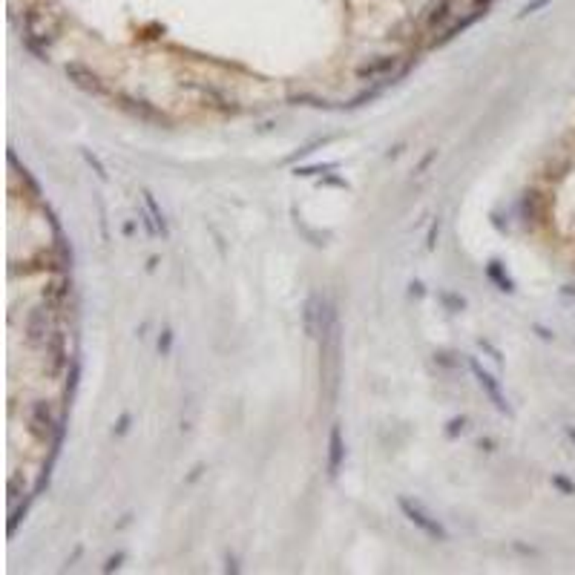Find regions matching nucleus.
<instances>
[{
  "label": "nucleus",
  "mask_w": 575,
  "mask_h": 575,
  "mask_svg": "<svg viewBox=\"0 0 575 575\" xmlns=\"http://www.w3.org/2000/svg\"><path fill=\"white\" fill-rule=\"evenodd\" d=\"M61 24L52 21V15L44 9H26L24 12V46L37 57V61H49V46L55 44Z\"/></svg>",
  "instance_id": "obj_1"
},
{
  "label": "nucleus",
  "mask_w": 575,
  "mask_h": 575,
  "mask_svg": "<svg viewBox=\"0 0 575 575\" xmlns=\"http://www.w3.org/2000/svg\"><path fill=\"white\" fill-rule=\"evenodd\" d=\"M26 420H29L32 432L41 437V440H49L55 449L61 446V440H64V420L55 414V409L49 406V402H32V406L26 409Z\"/></svg>",
  "instance_id": "obj_2"
},
{
  "label": "nucleus",
  "mask_w": 575,
  "mask_h": 575,
  "mask_svg": "<svg viewBox=\"0 0 575 575\" xmlns=\"http://www.w3.org/2000/svg\"><path fill=\"white\" fill-rule=\"evenodd\" d=\"M400 509H402V515L409 518V521L423 532V535H429V538H434V541H449V532L443 529V524L437 521V518H432L423 506H420L417 501H409V497H400Z\"/></svg>",
  "instance_id": "obj_3"
},
{
  "label": "nucleus",
  "mask_w": 575,
  "mask_h": 575,
  "mask_svg": "<svg viewBox=\"0 0 575 575\" xmlns=\"http://www.w3.org/2000/svg\"><path fill=\"white\" fill-rule=\"evenodd\" d=\"M115 98L121 101V107L130 112V115H136L139 121H144V124H159V127H170V118L161 112V109H156L152 104H147L144 98H136V95H127V92H118Z\"/></svg>",
  "instance_id": "obj_4"
},
{
  "label": "nucleus",
  "mask_w": 575,
  "mask_h": 575,
  "mask_svg": "<svg viewBox=\"0 0 575 575\" xmlns=\"http://www.w3.org/2000/svg\"><path fill=\"white\" fill-rule=\"evenodd\" d=\"M64 72H67V78L78 87V89H84V92H89V95H107V87H104V81H101V75L98 72H92L87 64H78V61H69L67 67H64Z\"/></svg>",
  "instance_id": "obj_5"
},
{
  "label": "nucleus",
  "mask_w": 575,
  "mask_h": 575,
  "mask_svg": "<svg viewBox=\"0 0 575 575\" xmlns=\"http://www.w3.org/2000/svg\"><path fill=\"white\" fill-rule=\"evenodd\" d=\"M472 374L477 377V386H481V389L489 394L492 406H495L497 412H501V414H512V406L506 402V397H504L501 386H497V380H495L489 371H484V369H481V362H477V360H472Z\"/></svg>",
  "instance_id": "obj_6"
},
{
  "label": "nucleus",
  "mask_w": 575,
  "mask_h": 575,
  "mask_svg": "<svg viewBox=\"0 0 575 575\" xmlns=\"http://www.w3.org/2000/svg\"><path fill=\"white\" fill-rule=\"evenodd\" d=\"M397 61H400V57H394V55H377V57H371V61H366V64H360V67H357V78H360V81L386 78V75L397 67Z\"/></svg>",
  "instance_id": "obj_7"
},
{
  "label": "nucleus",
  "mask_w": 575,
  "mask_h": 575,
  "mask_svg": "<svg viewBox=\"0 0 575 575\" xmlns=\"http://www.w3.org/2000/svg\"><path fill=\"white\" fill-rule=\"evenodd\" d=\"M342 460H345V440H342L339 423H334L331 426V434H328V477H337L339 475Z\"/></svg>",
  "instance_id": "obj_8"
},
{
  "label": "nucleus",
  "mask_w": 575,
  "mask_h": 575,
  "mask_svg": "<svg viewBox=\"0 0 575 575\" xmlns=\"http://www.w3.org/2000/svg\"><path fill=\"white\" fill-rule=\"evenodd\" d=\"M69 294H72V282H69V276H61L57 282H52L49 288H44V302H46V308H52V311L64 308V302L69 299Z\"/></svg>",
  "instance_id": "obj_9"
},
{
  "label": "nucleus",
  "mask_w": 575,
  "mask_h": 575,
  "mask_svg": "<svg viewBox=\"0 0 575 575\" xmlns=\"http://www.w3.org/2000/svg\"><path fill=\"white\" fill-rule=\"evenodd\" d=\"M449 15H452V0H432L426 15H423V26L429 32H434L437 26H443L449 21Z\"/></svg>",
  "instance_id": "obj_10"
},
{
  "label": "nucleus",
  "mask_w": 575,
  "mask_h": 575,
  "mask_svg": "<svg viewBox=\"0 0 575 575\" xmlns=\"http://www.w3.org/2000/svg\"><path fill=\"white\" fill-rule=\"evenodd\" d=\"M481 15H486V6H481V3H477V6H475V9L469 12V15H466V17H460V21H457V24H452V26H449V29H446L443 35H440V37H437V41H434V44L440 46V44H446V41H452V37H457V35H460V32H463V29H469V26H472V24H475V21H477V17H481Z\"/></svg>",
  "instance_id": "obj_11"
},
{
  "label": "nucleus",
  "mask_w": 575,
  "mask_h": 575,
  "mask_svg": "<svg viewBox=\"0 0 575 575\" xmlns=\"http://www.w3.org/2000/svg\"><path fill=\"white\" fill-rule=\"evenodd\" d=\"M486 276L497 285V291H504V294H512L515 291V282L506 276V271H504V265L497 262V259H492L489 265H486Z\"/></svg>",
  "instance_id": "obj_12"
},
{
  "label": "nucleus",
  "mask_w": 575,
  "mask_h": 575,
  "mask_svg": "<svg viewBox=\"0 0 575 575\" xmlns=\"http://www.w3.org/2000/svg\"><path fill=\"white\" fill-rule=\"evenodd\" d=\"M141 199H144V207L150 210V216H152V222H156V227H159V233H161V236H170V230H167V219H164V210L159 207L156 196H152V193H150V190H144V193H141Z\"/></svg>",
  "instance_id": "obj_13"
},
{
  "label": "nucleus",
  "mask_w": 575,
  "mask_h": 575,
  "mask_svg": "<svg viewBox=\"0 0 575 575\" xmlns=\"http://www.w3.org/2000/svg\"><path fill=\"white\" fill-rule=\"evenodd\" d=\"M538 202H541V193H538V190H529V193L524 196V216H527V222L538 216Z\"/></svg>",
  "instance_id": "obj_14"
},
{
  "label": "nucleus",
  "mask_w": 575,
  "mask_h": 575,
  "mask_svg": "<svg viewBox=\"0 0 575 575\" xmlns=\"http://www.w3.org/2000/svg\"><path fill=\"white\" fill-rule=\"evenodd\" d=\"M337 167H339L337 161H328V164H311V167H297L294 172H297V176H319V172H322V176H325V172H331V170H337Z\"/></svg>",
  "instance_id": "obj_15"
},
{
  "label": "nucleus",
  "mask_w": 575,
  "mask_h": 575,
  "mask_svg": "<svg viewBox=\"0 0 575 575\" xmlns=\"http://www.w3.org/2000/svg\"><path fill=\"white\" fill-rule=\"evenodd\" d=\"M84 161H87V164L95 170V176H98L101 182H107V179H109V172H107V167L101 164V159H98V156H92L89 150H84Z\"/></svg>",
  "instance_id": "obj_16"
},
{
  "label": "nucleus",
  "mask_w": 575,
  "mask_h": 575,
  "mask_svg": "<svg viewBox=\"0 0 575 575\" xmlns=\"http://www.w3.org/2000/svg\"><path fill=\"white\" fill-rule=\"evenodd\" d=\"M288 98H291L294 104H299V101H308V107H325V109L331 107V104L325 101V98H317V95H308V92H299V95H297V92H291V95H288Z\"/></svg>",
  "instance_id": "obj_17"
},
{
  "label": "nucleus",
  "mask_w": 575,
  "mask_h": 575,
  "mask_svg": "<svg viewBox=\"0 0 575 575\" xmlns=\"http://www.w3.org/2000/svg\"><path fill=\"white\" fill-rule=\"evenodd\" d=\"M377 95H380V89H366V92H360V95H354V98H351L348 104H345V107H348V109H357V107H362V104H369V101H374V98H377Z\"/></svg>",
  "instance_id": "obj_18"
},
{
  "label": "nucleus",
  "mask_w": 575,
  "mask_h": 575,
  "mask_svg": "<svg viewBox=\"0 0 575 575\" xmlns=\"http://www.w3.org/2000/svg\"><path fill=\"white\" fill-rule=\"evenodd\" d=\"M552 486H555V489H561L564 495H575V484L567 481L564 475H552Z\"/></svg>",
  "instance_id": "obj_19"
},
{
  "label": "nucleus",
  "mask_w": 575,
  "mask_h": 575,
  "mask_svg": "<svg viewBox=\"0 0 575 575\" xmlns=\"http://www.w3.org/2000/svg\"><path fill=\"white\" fill-rule=\"evenodd\" d=\"M463 429H466V417H454V420H449L446 434L449 437H457V434H463Z\"/></svg>",
  "instance_id": "obj_20"
},
{
  "label": "nucleus",
  "mask_w": 575,
  "mask_h": 575,
  "mask_svg": "<svg viewBox=\"0 0 575 575\" xmlns=\"http://www.w3.org/2000/svg\"><path fill=\"white\" fill-rule=\"evenodd\" d=\"M437 233H440V219L432 222L429 227V236H426V251H434V245H437Z\"/></svg>",
  "instance_id": "obj_21"
},
{
  "label": "nucleus",
  "mask_w": 575,
  "mask_h": 575,
  "mask_svg": "<svg viewBox=\"0 0 575 575\" xmlns=\"http://www.w3.org/2000/svg\"><path fill=\"white\" fill-rule=\"evenodd\" d=\"M440 299H443V302L449 305L452 311H463V308H466V302L460 299V297H452V294H440Z\"/></svg>",
  "instance_id": "obj_22"
},
{
  "label": "nucleus",
  "mask_w": 575,
  "mask_h": 575,
  "mask_svg": "<svg viewBox=\"0 0 575 575\" xmlns=\"http://www.w3.org/2000/svg\"><path fill=\"white\" fill-rule=\"evenodd\" d=\"M170 348H172V331H164V334H161V339H159V351L167 357V354H170Z\"/></svg>",
  "instance_id": "obj_23"
},
{
  "label": "nucleus",
  "mask_w": 575,
  "mask_h": 575,
  "mask_svg": "<svg viewBox=\"0 0 575 575\" xmlns=\"http://www.w3.org/2000/svg\"><path fill=\"white\" fill-rule=\"evenodd\" d=\"M547 3H552V0H532V3H527V6H524V12H521V15H532V12L544 9Z\"/></svg>",
  "instance_id": "obj_24"
},
{
  "label": "nucleus",
  "mask_w": 575,
  "mask_h": 575,
  "mask_svg": "<svg viewBox=\"0 0 575 575\" xmlns=\"http://www.w3.org/2000/svg\"><path fill=\"white\" fill-rule=\"evenodd\" d=\"M481 348H486V351L492 354V360H495V362H504V357H501V351H497V348H495V345H492L489 339H481Z\"/></svg>",
  "instance_id": "obj_25"
},
{
  "label": "nucleus",
  "mask_w": 575,
  "mask_h": 575,
  "mask_svg": "<svg viewBox=\"0 0 575 575\" xmlns=\"http://www.w3.org/2000/svg\"><path fill=\"white\" fill-rule=\"evenodd\" d=\"M121 561H124V552H118L115 558H109L107 564H104V572H112V569H118L121 567Z\"/></svg>",
  "instance_id": "obj_26"
},
{
  "label": "nucleus",
  "mask_w": 575,
  "mask_h": 575,
  "mask_svg": "<svg viewBox=\"0 0 575 575\" xmlns=\"http://www.w3.org/2000/svg\"><path fill=\"white\" fill-rule=\"evenodd\" d=\"M130 420H132L130 414H121V420H118V426H115L112 432H115V434H127V429H130Z\"/></svg>",
  "instance_id": "obj_27"
},
{
  "label": "nucleus",
  "mask_w": 575,
  "mask_h": 575,
  "mask_svg": "<svg viewBox=\"0 0 575 575\" xmlns=\"http://www.w3.org/2000/svg\"><path fill=\"white\" fill-rule=\"evenodd\" d=\"M426 291H423V285L420 282H412V297H423Z\"/></svg>",
  "instance_id": "obj_28"
},
{
  "label": "nucleus",
  "mask_w": 575,
  "mask_h": 575,
  "mask_svg": "<svg viewBox=\"0 0 575 575\" xmlns=\"http://www.w3.org/2000/svg\"><path fill=\"white\" fill-rule=\"evenodd\" d=\"M432 159H434V152H429V156H426L423 161H420V167H417V172H423V170H426V167L432 164Z\"/></svg>",
  "instance_id": "obj_29"
},
{
  "label": "nucleus",
  "mask_w": 575,
  "mask_h": 575,
  "mask_svg": "<svg viewBox=\"0 0 575 575\" xmlns=\"http://www.w3.org/2000/svg\"><path fill=\"white\" fill-rule=\"evenodd\" d=\"M227 572H239V567H236V561H233V558H227Z\"/></svg>",
  "instance_id": "obj_30"
},
{
  "label": "nucleus",
  "mask_w": 575,
  "mask_h": 575,
  "mask_svg": "<svg viewBox=\"0 0 575 575\" xmlns=\"http://www.w3.org/2000/svg\"><path fill=\"white\" fill-rule=\"evenodd\" d=\"M564 294H567V297H572V299H575V285H564Z\"/></svg>",
  "instance_id": "obj_31"
},
{
  "label": "nucleus",
  "mask_w": 575,
  "mask_h": 575,
  "mask_svg": "<svg viewBox=\"0 0 575 575\" xmlns=\"http://www.w3.org/2000/svg\"><path fill=\"white\" fill-rule=\"evenodd\" d=\"M538 334H541V337H544V339H552V334H549V331H547V328H541V325H538Z\"/></svg>",
  "instance_id": "obj_32"
},
{
  "label": "nucleus",
  "mask_w": 575,
  "mask_h": 575,
  "mask_svg": "<svg viewBox=\"0 0 575 575\" xmlns=\"http://www.w3.org/2000/svg\"><path fill=\"white\" fill-rule=\"evenodd\" d=\"M567 437H569L572 443H575V426H567Z\"/></svg>",
  "instance_id": "obj_33"
}]
</instances>
